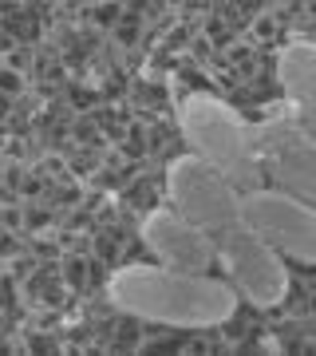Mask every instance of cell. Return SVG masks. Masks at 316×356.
Wrapping results in <instances>:
<instances>
[{"mask_svg":"<svg viewBox=\"0 0 316 356\" xmlns=\"http://www.w3.org/2000/svg\"><path fill=\"white\" fill-rule=\"evenodd\" d=\"M304 16H308V20H316V4H308V8H304Z\"/></svg>","mask_w":316,"mask_h":356,"instance_id":"cell-11","label":"cell"},{"mask_svg":"<svg viewBox=\"0 0 316 356\" xmlns=\"http://www.w3.org/2000/svg\"><path fill=\"white\" fill-rule=\"evenodd\" d=\"M28 250H32L40 261H60V257H63L60 238H56V242H48V238H28Z\"/></svg>","mask_w":316,"mask_h":356,"instance_id":"cell-8","label":"cell"},{"mask_svg":"<svg viewBox=\"0 0 316 356\" xmlns=\"http://www.w3.org/2000/svg\"><path fill=\"white\" fill-rule=\"evenodd\" d=\"M174 76H178V83H182V88H190V91H210V95H217V99H222V88H217V83H210V79L198 72V64H194V60H186V56H178Z\"/></svg>","mask_w":316,"mask_h":356,"instance_id":"cell-2","label":"cell"},{"mask_svg":"<svg viewBox=\"0 0 316 356\" xmlns=\"http://www.w3.org/2000/svg\"><path fill=\"white\" fill-rule=\"evenodd\" d=\"M63 281H67L72 293L88 297V257L83 254H63Z\"/></svg>","mask_w":316,"mask_h":356,"instance_id":"cell-4","label":"cell"},{"mask_svg":"<svg viewBox=\"0 0 316 356\" xmlns=\"http://www.w3.org/2000/svg\"><path fill=\"white\" fill-rule=\"evenodd\" d=\"M123 4H95V8H83L79 4V16H83V24H91V28H119L123 24Z\"/></svg>","mask_w":316,"mask_h":356,"instance_id":"cell-3","label":"cell"},{"mask_svg":"<svg viewBox=\"0 0 316 356\" xmlns=\"http://www.w3.org/2000/svg\"><path fill=\"white\" fill-rule=\"evenodd\" d=\"M142 332H147V325H142L139 317H119L115 321V337L107 341V353H139L142 348Z\"/></svg>","mask_w":316,"mask_h":356,"instance_id":"cell-1","label":"cell"},{"mask_svg":"<svg viewBox=\"0 0 316 356\" xmlns=\"http://www.w3.org/2000/svg\"><path fill=\"white\" fill-rule=\"evenodd\" d=\"M48 226H60V210H51V206H44V202H28L24 206V229H28V238H32V234H40V229H48Z\"/></svg>","mask_w":316,"mask_h":356,"instance_id":"cell-6","label":"cell"},{"mask_svg":"<svg viewBox=\"0 0 316 356\" xmlns=\"http://www.w3.org/2000/svg\"><path fill=\"white\" fill-rule=\"evenodd\" d=\"M4 226L13 229H24V210H20V206H8V210H4Z\"/></svg>","mask_w":316,"mask_h":356,"instance_id":"cell-10","label":"cell"},{"mask_svg":"<svg viewBox=\"0 0 316 356\" xmlns=\"http://www.w3.org/2000/svg\"><path fill=\"white\" fill-rule=\"evenodd\" d=\"M178 135H182V131L174 127V119H158V123H151V127H147V151H151V159H158Z\"/></svg>","mask_w":316,"mask_h":356,"instance_id":"cell-5","label":"cell"},{"mask_svg":"<svg viewBox=\"0 0 316 356\" xmlns=\"http://www.w3.org/2000/svg\"><path fill=\"white\" fill-rule=\"evenodd\" d=\"M0 91H4L8 99H20V95H28L20 72H13V67H4V72H0Z\"/></svg>","mask_w":316,"mask_h":356,"instance_id":"cell-9","label":"cell"},{"mask_svg":"<svg viewBox=\"0 0 316 356\" xmlns=\"http://www.w3.org/2000/svg\"><path fill=\"white\" fill-rule=\"evenodd\" d=\"M131 261H147V266H158V257H154L151 250H147V245H142L139 234H135V238H131V242L123 245V261H119V266H131Z\"/></svg>","mask_w":316,"mask_h":356,"instance_id":"cell-7","label":"cell"}]
</instances>
